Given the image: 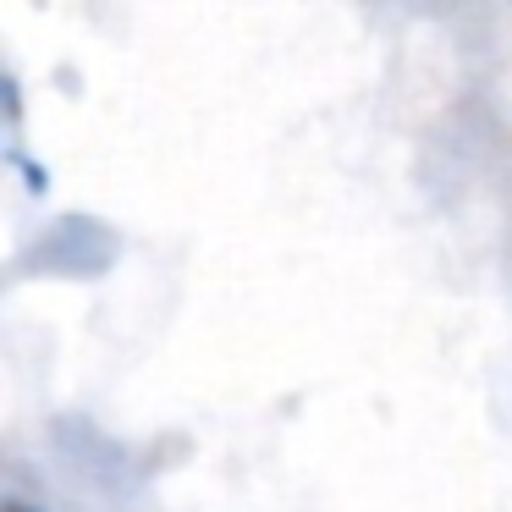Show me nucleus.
<instances>
[{
    "mask_svg": "<svg viewBox=\"0 0 512 512\" xmlns=\"http://www.w3.org/2000/svg\"><path fill=\"white\" fill-rule=\"evenodd\" d=\"M0 512H34V507H23V501H0Z\"/></svg>",
    "mask_w": 512,
    "mask_h": 512,
    "instance_id": "nucleus-1",
    "label": "nucleus"
}]
</instances>
